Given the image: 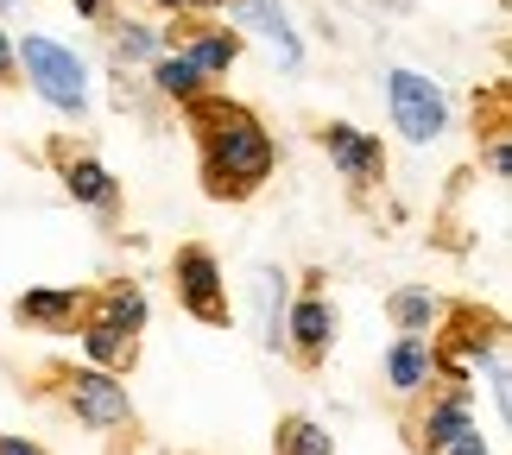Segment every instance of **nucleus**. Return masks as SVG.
<instances>
[{
  "label": "nucleus",
  "mask_w": 512,
  "mask_h": 455,
  "mask_svg": "<svg viewBox=\"0 0 512 455\" xmlns=\"http://www.w3.org/2000/svg\"><path fill=\"white\" fill-rule=\"evenodd\" d=\"M184 108H190V133L203 140V190L215 203H247L279 165L272 133L241 102H222V95H190Z\"/></svg>",
  "instance_id": "nucleus-1"
},
{
  "label": "nucleus",
  "mask_w": 512,
  "mask_h": 455,
  "mask_svg": "<svg viewBox=\"0 0 512 455\" xmlns=\"http://www.w3.org/2000/svg\"><path fill=\"white\" fill-rule=\"evenodd\" d=\"M13 64L26 70V83L45 95L51 108H64V114L89 108V76L76 64V51H64L57 38H26V45H13Z\"/></svg>",
  "instance_id": "nucleus-2"
},
{
  "label": "nucleus",
  "mask_w": 512,
  "mask_h": 455,
  "mask_svg": "<svg viewBox=\"0 0 512 455\" xmlns=\"http://www.w3.org/2000/svg\"><path fill=\"white\" fill-rule=\"evenodd\" d=\"M386 95H392V121H399V133H405L411 146H430L449 127V102H443V89L430 83V76L392 70L386 76Z\"/></svg>",
  "instance_id": "nucleus-3"
},
{
  "label": "nucleus",
  "mask_w": 512,
  "mask_h": 455,
  "mask_svg": "<svg viewBox=\"0 0 512 455\" xmlns=\"http://www.w3.org/2000/svg\"><path fill=\"white\" fill-rule=\"evenodd\" d=\"M171 279H177V304H184L196 323L209 329H228V291H222V266H215L209 247H177L171 260Z\"/></svg>",
  "instance_id": "nucleus-4"
},
{
  "label": "nucleus",
  "mask_w": 512,
  "mask_h": 455,
  "mask_svg": "<svg viewBox=\"0 0 512 455\" xmlns=\"http://www.w3.org/2000/svg\"><path fill=\"white\" fill-rule=\"evenodd\" d=\"M64 405H70L89 430H127V424H133V399H127L121 373H102V367L64 373Z\"/></svg>",
  "instance_id": "nucleus-5"
},
{
  "label": "nucleus",
  "mask_w": 512,
  "mask_h": 455,
  "mask_svg": "<svg viewBox=\"0 0 512 455\" xmlns=\"http://www.w3.org/2000/svg\"><path fill=\"white\" fill-rule=\"evenodd\" d=\"M424 392H430V405H424V418L411 424V449H418V455H437L456 430L475 424V399H468L462 380H443V392H437V380H430Z\"/></svg>",
  "instance_id": "nucleus-6"
},
{
  "label": "nucleus",
  "mask_w": 512,
  "mask_h": 455,
  "mask_svg": "<svg viewBox=\"0 0 512 455\" xmlns=\"http://www.w3.org/2000/svg\"><path fill=\"white\" fill-rule=\"evenodd\" d=\"M329 342H336V310H329L323 291H304V298L285 310V342L279 348H291L298 367H323Z\"/></svg>",
  "instance_id": "nucleus-7"
},
{
  "label": "nucleus",
  "mask_w": 512,
  "mask_h": 455,
  "mask_svg": "<svg viewBox=\"0 0 512 455\" xmlns=\"http://www.w3.org/2000/svg\"><path fill=\"white\" fill-rule=\"evenodd\" d=\"M323 152H329V165H336L354 190H373V184L386 177V152H380V140H373V133H361V127H348V121L323 127Z\"/></svg>",
  "instance_id": "nucleus-8"
},
{
  "label": "nucleus",
  "mask_w": 512,
  "mask_h": 455,
  "mask_svg": "<svg viewBox=\"0 0 512 455\" xmlns=\"http://www.w3.org/2000/svg\"><path fill=\"white\" fill-rule=\"evenodd\" d=\"M430 380H437V348H430V335L399 329V342L386 348V386H392V399H424Z\"/></svg>",
  "instance_id": "nucleus-9"
},
{
  "label": "nucleus",
  "mask_w": 512,
  "mask_h": 455,
  "mask_svg": "<svg viewBox=\"0 0 512 455\" xmlns=\"http://www.w3.org/2000/svg\"><path fill=\"white\" fill-rule=\"evenodd\" d=\"M291 298V279H285V272L279 266H260V272H253V304H260V348H279L285 342V304Z\"/></svg>",
  "instance_id": "nucleus-10"
},
{
  "label": "nucleus",
  "mask_w": 512,
  "mask_h": 455,
  "mask_svg": "<svg viewBox=\"0 0 512 455\" xmlns=\"http://www.w3.org/2000/svg\"><path fill=\"white\" fill-rule=\"evenodd\" d=\"M83 348H89V361L102 367V373H133V361H140L133 329H114V323H102V316H89V323H83Z\"/></svg>",
  "instance_id": "nucleus-11"
},
{
  "label": "nucleus",
  "mask_w": 512,
  "mask_h": 455,
  "mask_svg": "<svg viewBox=\"0 0 512 455\" xmlns=\"http://www.w3.org/2000/svg\"><path fill=\"white\" fill-rule=\"evenodd\" d=\"M83 304H89V291H76V285H64V291H26V298L13 304V316H19V323H38V329H64V323L83 316Z\"/></svg>",
  "instance_id": "nucleus-12"
},
{
  "label": "nucleus",
  "mask_w": 512,
  "mask_h": 455,
  "mask_svg": "<svg viewBox=\"0 0 512 455\" xmlns=\"http://www.w3.org/2000/svg\"><path fill=\"white\" fill-rule=\"evenodd\" d=\"M234 19H253V26L266 32V45L279 51V64H285V70L304 57V51H298V38H291V19H285L279 0H234Z\"/></svg>",
  "instance_id": "nucleus-13"
},
{
  "label": "nucleus",
  "mask_w": 512,
  "mask_h": 455,
  "mask_svg": "<svg viewBox=\"0 0 512 455\" xmlns=\"http://www.w3.org/2000/svg\"><path fill=\"white\" fill-rule=\"evenodd\" d=\"M64 190L76 196V203L102 209V215L121 209V190H114V177H108L102 165H95V158H70V165H64Z\"/></svg>",
  "instance_id": "nucleus-14"
},
{
  "label": "nucleus",
  "mask_w": 512,
  "mask_h": 455,
  "mask_svg": "<svg viewBox=\"0 0 512 455\" xmlns=\"http://www.w3.org/2000/svg\"><path fill=\"white\" fill-rule=\"evenodd\" d=\"M184 57L203 76H222L234 57H241V38H234V32H215V26L209 32H184Z\"/></svg>",
  "instance_id": "nucleus-15"
},
{
  "label": "nucleus",
  "mask_w": 512,
  "mask_h": 455,
  "mask_svg": "<svg viewBox=\"0 0 512 455\" xmlns=\"http://www.w3.org/2000/svg\"><path fill=\"white\" fill-rule=\"evenodd\" d=\"M272 455H336V437L310 418H279L272 430Z\"/></svg>",
  "instance_id": "nucleus-16"
},
{
  "label": "nucleus",
  "mask_w": 512,
  "mask_h": 455,
  "mask_svg": "<svg viewBox=\"0 0 512 455\" xmlns=\"http://www.w3.org/2000/svg\"><path fill=\"white\" fill-rule=\"evenodd\" d=\"M386 310H392V323L399 329H411V335H437V323H443V304L430 298V291H392L386 298Z\"/></svg>",
  "instance_id": "nucleus-17"
},
{
  "label": "nucleus",
  "mask_w": 512,
  "mask_h": 455,
  "mask_svg": "<svg viewBox=\"0 0 512 455\" xmlns=\"http://www.w3.org/2000/svg\"><path fill=\"white\" fill-rule=\"evenodd\" d=\"M83 316H102V323L140 335V323H146V298H140L133 285H114V291H102V298H89V304H83Z\"/></svg>",
  "instance_id": "nucleus-18"
},
{
  "label": "nucleus",
  "mask_w": 512,
  "mask_h": 455,
  "mask_svg": "<svg viewBox=\"0 0 512 455\" xmlns=\"http://www.w3.org/2000/svg\"><path fill=\"white\" fill-rule=\"evenodd\" d=\"M152 89H159L165 102H190V95H203V70H196L184 51L159 57V64H152Z\"/></svg>",
  "instance_id": "nucleus-19"
},
{
  "label": "nucleus",
  "mask_w": 512,
  "mask_h": 455,
  "mask_svg": "<svg viewBox=\"0 0 512 455\" xmlns=\"http://www.w3.org/2000/svg\"><path fill=\"white\" fill-rule=\"evenodd\" d=\"M121 57L133 64V57H159V32L146 26H121Z\"/></svg>",
  "instance_id": "nucleus-20"
},
{
  "label": "nucleus",
  "mask_w": 512,
  "mask_h": 455,
  "mask_svg": "<svg viewBox=\"0 0 512 455\" xmlns=\"http://www.w3.org/2000/svg\"><path fill=\"white\" fill-rule=\"evenodd\" d=\"M437 455H494V449H487V437H481L475 424H468V430H456V437H449Z\"/></svg>",
  "instance_id": "nucleus-21"
},
{
  "label": "nucleus",
  "mask_w": 512,
  "mask_h": 455,
  "mask_svg": "<svg viewBox=\"0 0 512 455\" xmlns=\"http://www.w3.org/2000/svg\"><path fill=\"white\" fill-rule=\"evenodd\" d=\"M159 7H171V13H190V7H203V13H222L228 0H159Z\"/></svg>",
  "instance_id": "nucleus-22"
},
{
  "label": "nucleus",
  "mask_w": 512,
  "mask_h": 455,
  "mask_svg": "<svg viewBox=\"0 0 512 455\" xmlns=\"http://www.w3.org/2000/svg\"><path fill=\"white\" fill-rule=\"evenodd\" d=\"M13 70H19V64H13V38L0 32V83H13Z\"/></svg>",
  "instance_id": "nucleus-23"
},
{
  "label": "nucleus",
  "mask_w": 512,
  "mask_h": 455,
  "mask_svg": "<svg viewBox=\"0 0 512 455\" xmlns=\"http://www.w3.org/2000/svg\"><path fill=\"white\" fill-rule=\"evenodd\" d=\"M0 455H45V449L26 443V437H0Z\"/></svg>",
  "instance_id": "nucleus-24"
},
{
  "label": "nucleus",
  "mask_w": 512,
  "mask_h": 455,
  "mask_svg": "<svg viewBox=\"0 0 512 455\" xmlns=\"http://www.w3.org/2000/svg\"><path fill=\"white\" fill-rule=\"evenodd\" d=\"M76 13H83V19H102V13H108V0H76Z\"/></svg>",
  "instance_id": "nucleus-25"
}]
</instances>
